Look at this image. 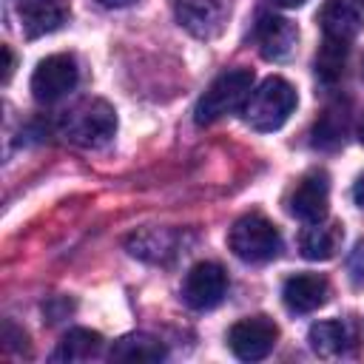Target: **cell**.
<instances>
[{
    "instance_id": "cell-22",
    "label": "cell",
    "mask_w": 364,
    "mask_h": 364,
    "mask_svg": "<svg viewBox=\"0 0 364 364\" xmlns=\"http://www.w3.org/2000/svg\"><path fill=\"white\" fill-rule=\"evenodd\" d=\"M273 3H279V6H284V9H299V6H304L307 0H273Z\"/></svg>"
},
{
    "instance_id": "cell-20",
    "label": "cell",
    "mask_w": 364,
    "mask_h": 364,
    "mask_svg": "<svg viewBox=\"0 0 364 364\" xmlns=\"http://www.w3.org/2000/svg\"><path fill=\"white\" fill-rule=\"evenodd\" d=\"M3 60H6V65H3V82H9L11 80V71H14V54H11L9 46H3Z\"/></svg>"
},
{
    "instance_id": "cell-26",
    "label": "cell",
    "mask_w": 364,
    "mask_h": 364,
    "mask_svg": "<svg viewBox=\"0 0 364 364\" xmlns=\"http://www.w3.org/2000/svg\"><path fill=\"white\" fill-rule=\"evenodd\" d=\"M361 74H364V65H361Z\"/></svg>"
},
{
    "instance_id": "cell-21",
    "label": "cell",
    "mask_w": 364,
    "mask_h": 364,
    "mask_svg": "<svg viewBox=\"0 0 364 364\" xmlns=\"http://www.w3.org/2000/svg\"><path fill=\"white\" fill-rule=\"evenodd\" d=\"M353 199H355V205H358V208H364V176L353 185Z\"/></svg>"
},
{
    "instance_id": "cell-5",
    "label": "cell",
    "mask_w": 364,
    "mask_h": 364,
    "mask_svg": "<svg viewBox=\"0 0 364 364\" xmlns=\"http://www.w3.org/2000/svg\"><path fill=\"white\" fill-rule=\"evenodd\" d=\"M80 68L71 54H48L31 74V94L37 102H57L77 88Z\"/></svg>"
},
{
    "instance_id": "cell-6",
    "label": "cell",
    "mask_w": 364,
    "mask_h": 364,
    "mask_svg": "<svg viewBox=\"0 0 364 364\" xmlns=\"http://www.w3.org/2000/svg\"><path fill=\"white\" fill-rule=\"evenodd\" d=\"M276 338H279V327L267 316H250L230 327L228 347L242 361H259L270 355V350L276 347Z\"/></svg>"
},
{
    "instance_id": "cell-8",
    "label": "cell",
    "mask_w": 364,
    "mask_h": 364,
    "mask_svg": "<svg viewBox=\"0 0 364 364\" xmlns=\"http://www.w3.org/2000/svg\"><path fill=\"white\" fill-rule=\"evenodd\" d=\"M327 205H330V179L324 171H310L304 173L296 188L287 196V210L290 216L301 219V222H321L327 216Z\"/></svg>"
},
{
    "instance_id": "cell-18",
    "label": "cell",
    "mask_w": 364,
    "mask_h": 364,
    "mask_svg": "<svg viewBox=\"0 0 364 364\" xmlns=\"http://www.w3.org/2000/svg\"><path fill=\"white\" fill-rule=\"evenodd\" d=\"M347 111L341 105H330L318 119H316V128H313V145L316 148H338L344 142V134H347Z\"/></svg>"
},
{
    "instance_id": "cell-23",
    "label": "cell",
    "mask_w": 364,
    "mask_h": 364,
    "mask_svg": "<svg viewBox=\"0 0 364 364\" xmlns=\"http://www.w3.org/2000/svg\"><path fill=\"white\" fill-rule=\"evenodd\" d=\"M102 6H111V9H122V6H131L134 0H100Z\"/></svg>"
},
{
    "instance_id": "cell-15",
    "label": "cell",
    "mask_w": 364,
    "mask_h": 364,
    "mask_svg": "<svg viewBox=\"0 0 364 364\" xmlns=\"http://www.w3.org/2000/svg\"><path fill=\"white\" fill-rule=\"evenodd\" d=\"M108 355H111V361H162L168 355V350L154 336L131 333V336H122L119 341H114Z\"/></svg>"
},
{
    "instance_id": "cell-7",
    "label": "cell",
    "mask_w": 364,
    "mask_h": 364,
    "mask_svg": "<svg viewBox=\"0 0 364 364\" xmlns=\"http://www.w3.org/2000/svg\"><path fill=\"white\" fill-rule=\"evenodd\" d=\"M228 293V276L216 262H199L185 273L182 282V301L193 310L216 307Z\"/></svg>"
},
{
    "instance_id": "cell-11",
    "label": "cell",
    "mask_w": 364,
    "mask_h": 364,
    "mask_svg": "<svg viewBox=\"0 0 364 364\" xmlns=\"http://www.w3.org/2000/svg\"><path fill=\"white\" fill-rule=\"evenodd\" d=\"M256 43L264 60L270 63H282L296 51L299 43V28L279 14H262L256 23Z\"/></svg>"
},
{
    "instance_id": "cell-13",
    "label": "cell",
    "mask_w": 364,
    "mask_h": 364,
    "mask_svg": "<svg viewBox=\"0 0 364 364\" xmlns=\"http://www.w3.org/2000/svg\"><path fill=\"white\" fill-rule=\"evenodd\" d=\"M341 236H344L341 225H336V222H324V219L310 222V228H304L301 236H299V250L310 262H327L338 253Z\"/></svg>"
},
{
    "instance_id": "cell-10",
    "label": "cell",
    "mask_w": 364,
    "mask_h": 364,
    "mask_svg": "<svg viewBox=\"0 0 364 364\" xmlns=\"http://www.w3.org/2000/svg\"><path fill=\"white\" fill-rule=\"evenodd\" d=\"M321 31L333 43L355 40L364 31V0H324Z\"/></svg>"
},
{
    "instance_id": "cell-19",
    "label": "cell",
    "mask_w": 364,
    "mask_h": 364,
    "mask_svg": "<svg viewBox=\"0 0 364 364\" xmlns=\"http://www.w3.org/2000/svg\"><path fill=\"white\" fill-rule=\"evenodd\" d=\"M344 54H347V43L324 40V48H321V54L316 57V74H318L324 82L338 80L341 71H344Z\"/></svg>"
},
{
    "instance_id": "cell-17",
    "label": "cell",
    "mask_w": 364,
    "mask_h": 364,
    "mask_svg": "<svg viewBox=\"0 0 364 364\" xmlns=\"http://www.w3.org/2000/svg\"><path fill=\"white\" fill-rule=\"evenodd\" d=\"M307 341H310L313 353H318L324 358H333V355H341L350 347V333L341 321H318V324L310 327Z\"/></svg>"
},
{
    "instance_id": "cell-16",
    "label": "cell",
    "mask_w": 364,
    "mask_h": 364,
    "mask_svg": "<svg viewBox=\"0 0 364 364\" xmlns=\"http://www.w3.org/2000/svg\"><path fill=\"white\" fill-rule=\"evenodd\" d=\"M102 350V336L85 327H74L63 336V341L54 350V361H88L97 358Z\"/></svg>"
},
{
    "instance_id": "cell-9",
    "label": "cell",
    "mask_w": 364,
    "mask_h": 364,
    "mask_svg": "<svg viewBox=\"0 0 364 364\" xmlns=\"http://www.w3.org/2000/svg\"><path fill=\"white\" fill-rule=\"evenodd\" d=\"M176 20L199 40H213L228 23L225 0H176Z\"/></svg>"
},
{
    "instance_id": "cell-25",
    "label": "cell",
    "mask_w": 364,
    "mask_h": 364,
    "mask_svg": "<svg viewBox=\"0 0 364 364\" xmlns=\"http://www.w3.org/2000/svg\"><path fill=\"white\" fill-rule=\"evenodd\" d=\"M361 279H364V259H361Z\"/></svg>"
},
{
    "instance_id": "cell-12",
    "label": "cell",
    "mask_w": 364,
    "mask_h": 364,
    "mask_svg": "<svg viewBox=\"0 0 364 364\" xmlns=\"http://www.w3.org/2000/svg\"><path fill=\"white\" fill-rule=\"evenodd\" d=\"M327 296L330 284L318 273H296L282 287V299L290 313H313L327 301Z\"/></svg>"
},
{
    "instance_id": "cell-14",
    "label": "cell",
    "mask_w": 364,
    "mask_h": 364,
    "mask_svg": "<svg viewBox=\"0 0 364 364\" xmlns=\"http://www.w3.org/2000/svg\"><path fill=\"white\" fill-rule=\"evenodd\" d=\"M68 17V9L63 0H23L20 3V20L28 37L51 34L57 31Z\"/></svg>"
},
{
    "instance_id": "cell-2",
    "label": "cell",
    "mask_w": 364,
    "mask_h": 364,
    "mask_svg": "<svg viewBox=\"0 0 364 364\" xmlns=\"http://www.w3.org/2000/svg\"><path fill=\"white\" fill-rule=\"evenodd\" d=\"M250 91H253V71L250 68H230V71L219 74L193 108L196 125H210V122L222 119L225 114L245 108Z\"/></svg>"
},
{
    "instance_id": "cell-3",
    "label": "cell",
    "mask_w": 364,
    "mask_h": 364,
    "mask_svg": "<svg viewBox=\"0 0 364 364\" xmlns=\"http://www.w3.org/2000/svg\"><path fill=\"white\" fill-rule=\"evenodd\" d=\"M63 136L80 148H100L117 131V114L105 100H82L63 114Z\"/></svg>"
},
{
    "instance_id": "cell-4",
    "label": "cell",
    "mask_w": 364,
    "mask_h": 364,
    "mask_svg": "<svg viewBox=\"0 0 364 364\" xmlns=\"http://www.w3.org/2000/svg\"><path fill=\"white\" fill-rule=\"evenodd\" d=\"M228 245L236 259L250 262V264L270 262L282 253V236L276 225L264 219L262 213H245L242 219H236L228 233Z\"/></svg>"
},
{
    "instance_id": "cell-1",
    "label": "cell",
    "mask_w": 364,
    "mask_h": 364,
    "mask_svg": "<svg viewBox=\"0 0 364 364\" xmlns=\"http://www.w3.org/2000/svg\"><path fill=\"white\" fill-rule=\"evenodd\" d=\"M296 88L282 77H267L259 88L250 91L245 102V122L253 131H276L296 111Z\"/></svg>"
},
{
    "instance_id": "cell-24",
    "label": "cell",
    "mask_w": 364,
    "mask_h": 364,
    "mask_svg": "<svg viewBox=\"0 0 364 364\" xmlns=\"http://www.w3.org/2000/svg\"><path fill=\"white\" fill-rule=\"evenodd\" d=\"M358 139H361V145H364V119H361V125H358Z\"/></svg>"
}]
</instances>
